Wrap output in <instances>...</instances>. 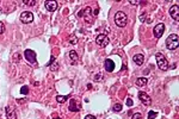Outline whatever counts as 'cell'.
<instances>
[{"label": "cell", "instance_id": "cell-12", "mask_svg": "<svg viewBox=\"0 0 179 119\" xmlns=\"http://www.w3.org/2000/svg\"><path fill=\"white\" fill-rule=\"evenodd\" d=\"M5 112H6V117H7V119H17L16 111H14V108H13L12 106H6Z\"/></svg>", "mask_w": 179, "mask_h": 119}, {"label": "cell", "instance_id": "cell-10", "mask_svg": "<svg viewBox=\"0 0 179 119\" xmlns=\"http://www.w3.org/2000/svg\"><path fill=\"white\" fill-rule=\"evenodd\" d=\"M139 99L141 100V103L143 104V105H146V106H149L152 104V99H151V97H149L148 94H146L144 92H139Z\"/></svg>", "mask_w": 179, "mask_h": 119}, {"label": "cell", "instance_id": "cell-24", "mask_svg": "<svg viewBox=\"0 0 179 119\" xmlns=\"http://www.w3.org/2000/svg\"><path fill=\"white\" fill-rule=\"evenodd\" d=\"M157 115H158V113H157V112L149 111V113H148V118H147V119H153V118H155Z\"/></svg>", "mask_w": 179, "mask_h": 119}, {"label": "cell", "instance_id": "cell-11", "mask_svg": "<svg viewBox=\"0 0 179 119\" xmlns=\"http://www.w3.org/2000/svg\"><path fill=\"white\" fill-rule=\"evenodd\" d=\"M170 14L171 17L174 19V20H179V6L178 5H173L171 9H170Z\"/></svg>", "mask_w": 179, "mask_h": 119}, {"label": "cell", "instance_id": "cell-33", "mask_svg": "<svg viewBox=\"0 0 179 119\" xmlns=\"http://www.w3.org/2000/svg\"><path fill=\"white\" fill-rule=\"evenodd\" d=\"M0 119H1V118H0Z\"/></svg>", "mask_w": 179, "mask_h": 119}, {"label": "cell", "instance_id": "cell-7", "mask_svg": "<svg viewBox=\"0 0 179 119\" xmlns=\"http://www.w3.org/2000/svg\"><path fill=\"white\" fill-rule=\"evenodd\" d=\"M20 22L24 23V24H30L34 22V14L29 11H24L22 14H20Z\"/></svg>", "mask_w": 179, "mask_h": 119}, {"label": "cell", "instance_id": "cell-14", "mask_svg": "<svg viewBox=\"0 0 179 119\" xmlns=\"http://www.w3.org/2000/svg\"><path fill=\"white\" fill-rule=\"evenodd\" d=\"M44 5H45V9L48 11H50V12H54V11L57 10V3L53 1V0H51V1H45Z\"/></svg>", "mask_w": 179, "mask_h": 119}, {"label": "cell", "instance_id": "cell-6", "mask_svg": "<svg viewBox=\"0 0 179 119\" xmlns=\"http://www.w3.org/2000/svg\"><path fill=\"white\" fill-rule=\"evenodd\" d=\"M96 43L98 44V47H100V48H105V47L110 43V41H109V37H108L106 35L100 34V35H98V36L96 37Z\"/></svg>", "mask_w": 179, "mask_h": 119}, {"label": "cell", "instance_id": "cell-22", "mask_svg": "<svg viewBox=\"0 0 179 119\" xmlns=\"http://www.w3.org/2000/svg\"><path fill=\"white\" fill-rule=\"evenodd\" d=\"M25 5H29V6H34V5H36V1L35 0H24L23 1Z\"/></svg>", "mask_w": 179, "mask_h": 119}, {"label": "cell", "instance_id": "cell-30", "mask_svg": "<svg viewBox=\"0 0 179 119\" xmlns=\"http://www.w3.org/2000/svg\"><path fill=\"white\" fill-rule=\"evenodd\" d=\"M85 119H96V117L92 115V114H87V115L85 117Z\"/></svg>", "mask_w": 179, "mask_h": 119}, {"label": "cell", "instance_id": "cell-20", "mask_svg": "<svg viewBox=\"0 0 179 119\" xmlns=\"http://www.w3.org/2000/svg\"><path fill=\"white\" fill-rule=\"evenodd\" d=\"M69 43L71 44H77L78 43V38H77L75 35H71L69 36Z\"/></svg>", "mask_w": 179, "mask_h": 119}, {"label": "cell", "instance_id": "cell-16", "mask_svg": "<svg viewBox=\"0 0 179 119\" xmlns=\"http://www.w3.org/2000/svg\"><path fill=\"white\" fill-rule=\"evenodd\" d=\"M134 62L137 65V66H141V65H143V61H144V57H143V55H141V54H137V55H134Z\"/></svg>", "mask_w": 179, "mask_h": 119}, {"label": "cell", "instance_id": "cell-15", "mask_svg": "<svg viewBox=\"0 0 179 119\" xmlns=\"http://www.w3.org/2000/svg\"><path fill=\"white\" fill-rule=\"evenodd\" d=\"M48 67H49V69H50L51 72H56V70L58 69V63L55 62V57H54V56L50 57V62L48 63Z\"/></svg>", "mask_w": 179, "mask_h": 119}, {"label": "cell", "instance_id": "cell-1", "mask_svg": "<svg viewBox=\"0 0 179 119\" xmlns=\"http://www.w3.org/2000/svg\"><path fill=\"white\" fill-rule=\"evenodd\" d=\"M115 23L118 27H124L128 23V17L124 12L122 11H118L116 14H115Z\"/></svg>", "mask_w": 179, "mask_h": 119}, {"label": "cell", "instance_id": "cell-18", "mask_svg": "<svg viewBox=\"0 0 179 119\" xmlns=\"http://www.w3.org/2000/svg\"><path fill=\"white\" fill-rule=\"evenodd\" d=\"M146 85H147V79H146V77H139V79L136 80V86L143 87V86H146Z\"/></svg>", "mask_w": 179, "mask_h": 119}, {"label": "cell", "instance_id": "cell-13", "mask_svg": "<svg viewBox=\"0 0 179 119\" xmlns=\"http://www.w3.org/2000/svg\"><path fill=\"white\" fill-rule=\"evenodd\" d=\"M104 67H105V70L106 72H112L115 69V62L110 58H106L105 62H104Z\"/></svg>", "mask_w": 179, "mask_h": 119}, {"label": "cell", "instance_id": "cell-26", "mask_svg": "<svg viewBox=\"0 0 179 119\" xmlns=\"http://www.w3.org/2000/svg\"><path fill=\"white\" fill-rule=\"evenodd\" d=\"M5 30H6L5 24H4L3 22H0V34H4V32H5Z\"/></svg>", "mask_w": 179, "mask_h": 119}, {"label": "cell", "instance_id": "cell-8", "mask_svg": "<svg viewBox=\"0 0 179 119\" xmlns=\"http://www.w3.org/2000/svg\"><path fill=\"white\" fill-rule=\"evenodd\" d=\"M68 110L72 111V112H79L81 110V104L78 99H71L69 100V106H68Z\"/></svg>", "mask_w": 179, "mask_h": 119}, {"label": "cell", "instance_id": "cell-27", "mask_svg": "<svg viewBox=\"0 0 179 119\" xmlns=\"http://www.w3.org/2000/svg\"><path fill=\"white\" fill-rule=\"evenodd\" d=\"M131 119H142V114L141 113H134V115L131 117Z\"/></svg>", "mask_w": 179, "mask_h": 119}, {"label": "cell", "instance_id": "cell-19", "mask_svg": "<svg viewBox=\"0 0 179 119\" xmlns=\"http://www.w3.org/2000/svg\"><path fill=\"white\" fill-rule=\"evenodd\" d=\"M67 99H68V95H67V97H66V95H56V100H57V103H60V104L66 103Z\"/></svg>", "mask_w": 179, "mask_h": 119}, {"label": "cell", "instance_id": "cell-32", "mask_svg": "<svg viewBox=\"0 0 179 119\" xmlns=\"http://www.w3.org/2000/svg\"><path fill=\"white\" fill-rule=\"evenodd\" d=\"M54 119H61V118H58V117H57V118H54Z\"/></svg>", "mask_w": 179, "mask_h": 119}, {"label": "cell", "instance_id": "cell-21", "mask_svg": "<svg viewBox=\"0 0 179 119\" xmlns=\"http://www.w3.org/2000/svg\"><path fill=\"white\" fill-rule=\"evenodd\" d=\"M113 111L115 112H121L122 111V105L121 104H115L113 105Z\"/></svg>", "mask_w": 179, "mask_h": 119}, {"label": "cell", "instance_id": "cell-23", "mask_svg": "<svg viewBox=\"0 0 179 119\" xmlns=\"http://www.w3.org/2000/svg\"><path fill=\"white\" fill-rule=\"evenodd\" d=\"M20 93L24 94V95L27 94V93H29V87H27V86H23L22 89H20Z\"/></svg>", "mask_w": 179, "mask_h": 119}, {"label": "cell", "instance_id": "cell-5", "mask_svg": "<svg viewBox=\"0 0 179 119\" xmlns=\"http://www.w3.org/2000/svg\"><path fill=\"white\" fill-rule=\"evenodd\" d=\"M24 56L26 58V61L30 62L31 65H36V52L31 49H26L24 51Z\"/></svg>", "mask_w": 179, "mask_h": 119}, {"label": "cell", "instance_id": "cell-29", "mask_svg": "<svg viewBox=\"0 0 179 119\" xmlns=\"http://www.w3.org/2000/svg\"><path fill=\"white\" fill-rule=\"evenodd\" d=\"M126 104H127V106H129V107H130V106H133V104H134V103H133V100H131V99H127V103H126Z\"/></svg>", "mask_w": 179, "mask_h": 119}, {"label": "cell", "instance_id": "cell-25", "mask_svg": "<svg viewBox=\"0 0 179 119\" xmlns=\"http://www.w3.org/2000/svg\"><path fill=\"white\" fill-rule=\"evenodd\" d=\"M18 61H20V55L18 54V52H16L14 55H13V62H18Z\"/></svg>", "mask_w": 179, "mask_h": 119}, {"label": "cell", "instance_id": "cell-31", "mask_svg": "<svg viewBox=\"0 0 179 119\" xmlns=\"http://www.w3.org/2000/svg\"><path fill=\"white\" fill-rule=\"evenodd\" d=\"M129 3H130V4H133V5H134V4H140V1H137V0H130Z\"/></svg>", "mask_w": 179, "mask_h": 119}, {"label": "cell", "instance_id": "cell-17", "mask_svg": "<svg viewBox=\"0 0 179 119\" xmlns=\"http://www.w3.org/2000/svg\"><path fill=\"white\" fill-rule=\"evenodd\" d=\"M69 58L72 60V62H73V63H77V62H78L79 57H78V54H77V51H75V50L69 51Z\"/></svg>", "mask_w": 179, "mask_h": 119}, {"label": "cell", "instance_id": "cell-4", "mask_svg": "<svg viewBox=\"0 0 179 119\" xmlns=\"http://www.w3.org/2000/svg\"><path fill=\"white\" fill-rule=\"evenodd\" d=\"M78 17L84 18L85 22H87V23H91L92 22V18H91V7H88V6L85 7L82 11H80L78 13Z\"/></svg>", "mask_w": 179, "mask_h": 119}, {"label": "cell", "instance_id": "cell-2", "mask_svg": "<svg viewBox=\"0 0 179 119\" xmlns=\"http://www.w3.org/2000/svg\"><path fill=\"white\" fill-rule=\"evenodd\" d=\"M166 48L168 50H174L178 48V44H179V41H178V35L177 34H172L170 35L167 38H166Z\"/></svg>", "mask_w": 179, "mask_h": 119}, {"label": "cell", "instance_id": "cell-28", "mask_svg": "<svg viewBox=\"0 0 179 119\" xmlns=\"http://www.w3.org/2000/svg\"><path fill=\"white\" fill-rule=\"evenodd\" d=\"M146 17H147V13L143 12V13L140 16V20H141V22H146Z\"/></svg>", "mask_w": 179, "mask_h": 119}, {"label": "cell", "instance_id": "cell-3", "mask_svg": "<svg viewBox=\"0 0 179 119\" xmlns=\"http://www.w3.org/2000/svg\"><path fill=\"white\" fill-rule=\"evenodd\" d=\"M155 58H157V63H158L159 69H160V70H162V72H166V70L168 69V62H167L166 57H165L162 54L157 52Z\"/></svg>", "mask_w": 179, "mask_h": 119}, {"label": "cell", "instance_id": "cell-9", "mask_svg": "<svg viewBox=\"0 0 179 119\" xmlns=\"http://www.w3.org/2000/svg\"><path fill=\"white\" fill-rule=\"evenodd\" d=\"M164 31H165V25H164L162 23H159V24H157V25L154 26V29H153V34H154V37H155V38H160V37L162 36Z\"/></svg>", "mask_w": 179, "mask_h": 119}]
</instances>
